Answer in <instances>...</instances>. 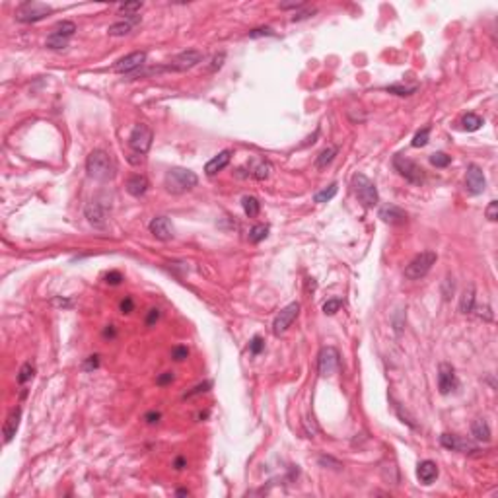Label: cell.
<instances>
[{
    "mask_svg": "<svg viewBox=\"0 0 498 498\" xmlns=\"http://www.w3.org/2000/svg\"><path fill=\"white\" fill-rule=\"evenodd\" d=\"M115 162L113 158L103 152V150H93L92 154L88 156L86 160V171L92 179H97V181H109L113 179L115 175Z\"/></svg>",
    "mask_w": 498,
    "mask_h": 498,
    "instance_id": "obj_1",
    "label": "cell"
},
{
    "mask_svg": "<svg viewBox=\"0 0 498 498\" xmlns=\"http://www.w3.org/2000/svg\"><path fill=\"white\" fill-rule=\"evenodd\" d=\"M197 183H199L197 173H193L191 169H183V167H171L164 177V185L173 195H181L185 191H191L193 187H197Z\"/></svg>",
    "mask_w": 498,
    "mask_h": 498,
    "instance_id": "obj_2",
    "label": "cell"
},
{
    "mask_svg": "<svg viewBox=\"0 0 498 498\" xmlns=\"http://www.w3.org/2000/svg\"><path fill=\"white\" fill-rule=\"evenodd\" d=\"M199 62H203V53L195 51V49H189V51L175 55L167 64H164L160 68H152L150 72H187V70L195 68Z\"/></svg>",
    "mask_w": 498,
    "mask_h": 498,
    "instance_id": "obj_3",
    "label": "cell"
},
{
    "mask_svg": "<svg viewBox=\"0 0 498 498\" xmlns=\"http://www.w3.org/2000/svg\"><path fill=\"white\" fill-rule=\"evenodd\" d=\"M352 189H354V195L358 197V201L364 207L372 208V207L377 205V201H379L377 189L374 185V181H370L364 173H354L352 175Z\"/></svg>",
    "mask_w": 498,
    "mask_h": 498,
    "instance_id": "obj_4",
    "label": "cell"
},
{
    "mask_svg": "<svg viewBox=\"0 0 498 498\" xmlns=\"http://www.w3.org/2000/svg\"><path fill=\"white\" fill-rule=\"evenodd\" d=\"M436 253L434 251H422V253H418L409 265H407V269H405V277L409 280H418L422 279V277H426L428 273H430V269H432V265L436 263Z\"/></svg>",
    "mask_w": 498,
    "mask_h": 498,
    "instance_id": "obj_5",
    "label": "cell"
},
{
    "mask_svg": "<svg viewBox=\"0 0 498 498\" xmlns=\"http://www.w3.org/2000/svg\"><path fill=\"white\" fill-rule=\"evenodd\" d=\"M51 12H53V8H51L49 4L30 0V2H24V4L18 6V10H16V20L22 22V24H33V22L43 20V18L49 16Z\"/></svg>",
    "mask_w": 498,
    "mask_h": 498,
    "instance_id": "obj_6",
    "label": "cell"
},
{
    "mask_svg": "<svg viewBox=\"0 0 498 498\" xmlns=\"http://www.w3.org/2000/svg\"><path fill=\"white\" fill-rule=\"evenodd\" d=\"M393 167L397 169V173L401 177H405L409 183H413V185L424 183V169L416 162H413V160H409V158L399 154L393 158Z\"/></svg>",
    "mask_w": 498,
    "mask_h": 498,
    "instance_id": "obj_7",
    "label": "cell"
},
{
    "mask_svg": "<svg viewBox=\"0 0 498 498\" xmlns=\"http://www.w3.org/2000/svg\"><path fill=\"white\" fill-rule=\"evenodd\" d=\"M152 138H154V134H152V128L148 124L144 123L136 124L132 128L130 136H128V146H130L132 154L138 156L146 154L150 150V146H152Z\"/></svg>",
    "mask_w": 498,
    "mask_h": 498,
    "instance_id": "obj_8",
    "label": "cell"
},
{
    "mask_svg": "<svg viewBox=\"0 0 498 498\" xmlns=\"http://www.w3.org/2000/svg\"><path fill=\"white\" fill-rule=\"evenodd\" d=\"M341 366V354L335 346H323L319 356H317V368L323 377H329L339 370Z\"/></svg>",
    "mask_w": 498,
    "mask_h": 498,
    "instance_id": "obj_9",
    "label": "cell"
},
{
    "mask_svg": "<svg viewBox=\"0 0 498 498\" xmlns=\"http://www.w3.org/2000/svg\"><path fill=\"white\" fill-rule=\"evenodd\" d=\"M109 210H111V207H107L103 201H99V199H92L88 205H86V208H84V214L88 218V222L95 226V228H103L105 226V222H107V214H109Z\"/></svg>",
    "mask_w": 498,
    "mask_h": 498,
    "instance_id": "obj_10",
    "label": "cell"
},
{
    "mask_svg": "<svg viewBox=\"0 0 498 498\" xmlns=\"http://www.w3.org/2000/svg\"><path fill=\"white\" fill-rule=\"evenodd\" d=\"M298 313H300V304L298 302H292L286 308H282L279 311V315L275 317V321H273V333L275 335H282L294 323V319L298 317Z\"/></svg>",
    "mask_w": 498,
    "mask_h": 498,
    "instance_id": "obj_11",
    "label": "cell"
},
{
    "mask_svg": "<svg viewBox=\"0 0 498 498\" xmlns=\"http://www.w3.org/2000/svg\"><path fill=\"white\" fill-rule=\"evenodd\" d=\"M440 444L446 448V450H452V452H461V454H473L477 452V444L467 440L463 436H456V434H442L440 436Z\"/></svg>",
    "mask_w": 498,
    "mask_h": 498,
    "instance_id": "obj_12",
    "label": "cell"
},
{
    "mask_svg": "<svg viewBox=\"0 0 498 498\" xmlns=\"http://www.w3.org/2000/svg\"><path fill=\"white\" fill-rule=\"evenodd\" d=\"M457 385V379H456V370L452 364L448 362H442L438 366V389L442 395H448L450 391H454Z\"/></svg>",
    "mask_w": 498,
    "mask_h": 498,
    "instance_id": "obj_13",
    "label": "cell"
},
{
    "mask_svg": "<svg viewBox=\"0 0 498 498\" xmlns=\"http://www.w3.org/2000/svg\"><path fill=\"white\" fill-rule=\"evenodd\" d=\"M487 187V179L485 173L479 166H469L465 175V191L469 195H481Z\"/></svg>",
    "mask_w": 498,
    "mask_h": 498,
    "instance_id": "obj_14",
    "label": "cell"
},
{
    "mask_svg": "<svg viewBox=\"0 0 498 498\" xmlns=\"http://www.w3.org/2000/svg\"><path fill=\"white\" fill-rule=\"evenodd\" d=\"M144 62H146V53L144 51H134V53L126 55L123 59H119L117 64L113 66V70L119 72V74H130L136 68H140Z\"/></svg>",
    "mask_w": 498,
    "mask_h": 498,
    "instance_id": "obj_15",
    "label": "cell"
},
{
    "mask_svg": "<svg viewBox=\"0 0 498 498\" xmlns=\"http://www.w3.org/2000/svg\"><path fill=\"white\" fill-rule=\"evenodd\" d=\"M150 234L160 242H169L173 240V226L167 216H156L150 222Z\"/></svg>",
    "mask_w": 498,
    "mask_h": 498,
    "instance_id": "obj_16",
    "label": "cell"
},
{
    "mask_svg": "<svg viewBox=\"0 0 498 498\" xmlns=\"http://www.w3.org/2000/svg\"><path fill=\"white\" fill-rule=\"evenodd\" d=\"M379 218L385 222V224H391V226H399V224H405L407 222V212L403 208L395 207V205H385L379 208Z\"/></svg>",
    "mask_w": 498,
    "mask_h": 498,
    "instance_id": "obj_17",
    "label": "cell"
},
{
    "mask_svg": "<svg viewBox=\"0 0 498 498\" xmlns=\"http://www.w3.org/2000/svg\"><path fill=\"white\" fill-rule=\"evenodd\" d=\"M20 416H22V409H20V407H16V409H12V411H10V415H8V418H6L4 426H2L4 444L12 442V438L16 436V432H18V426H20Z\"/></svg>",
    "mask_w": 498,
    "mask_h": 498,
    "instance_id": "obj_18",
    "label": "cell"
},
{
    "mask_svg": "<svg viewBox=\"0 0 498 498\" xmlns=\"http://www.w3.org/2000/svg\"><path fill=\"white\" fill-rule=\"evenodd\" d=\"M138 24H140V16H128V18H123V20L115 22L113 26H109V30L107 31H109V35H113V37H121V35L130 33Z\"/></svg>",
    "mask_w": 498,
    "mask_h": 498,
    "instance_id": "obj_19",
    "label": "cell"
},
{
    "mask_svg": "<svg viewBox=\"0 0 498 498\" xmlns=\"http://www.w3.org/2000/svg\"><path fill=\"white\" fill-rule=\"evenodd\" d=\"M416 477L422 485H432V481H436V477H438V465L430 459L420 461L416 467Z\"/></svg>",
    "mask_w": 498,
    "mask_h": 498,
    "instance_id": "obj_20",
    "label": "cell"
},
{
    "mask_svg": "<svg viewBox=\"0 0 498 498\" xmlns=\"http://www.w3.org/2000/svg\"><path fill=\"white\" fill-rule=\"evenodd\" d=\"M232 160V150H222L218 156H214L207 166H205V171L207 175H216L218 171H222Z\"/></svg>",
    "mask_w": 498,
    "mask_h": 498,
    "instance_id": "obj_21",
    "label": "cell"
},
{
    "mask_svg": "<svg viewBox=\"0 0 498 498\" xmlns=\"http://www.w3.org/2000/svg\"><path fill=\"white\" fill-rule=\"evenodd\" d=\"M148 191V179L144 175H130L126 179V193L132 197H142Z\"/></svg>",
    "mask_w": 498,
    "mask_h": 498,
    "instance_id": "obj_22",
    "label": "cell"
},
{
    "mask_svg": "<svg viewBox=\"0 0 498 498\" xmlns=\"http://www.w3.org/2000/svg\"><path fill=\"white\" fill-rule=\"evenodd\" d=\"M471 434H473V438L477 442H483V444L491 442V426H489V422L485 418H477L471 424Z\"/></svg>",
    "mask_w": 498,
    "mask_h": 498,
    "instance_id": "obj_23",
    "label": "cell"
},
{
    "mask_svg": "<svg viewBox=\"0 0 498 498\" xmlns=\"http://www.w3.org/2000/svg\"><path fill=\"white\" fill-rule=\"evenodd\" d=\"M271 171H273V166H271V162H267V160H257V162L251 164V175H253L255 179H259V181L269 179Z\"/></svg>",
    "mask_w": 498,
    "mask_h": 498,
    "instance_id": "obj_24",
    "label": "cell"
},
{
    "mask_svg": "<svg viewBox=\"0 0 498 498\" xmlns=\"http://www.w3.org/2000/svg\"><path fill=\"white\" fill-rule=\"evenodd\" d=\"M74 33H76V24L70 22V20H62V22H59V24L53 28V31H51V35L61 37V39H70Z\"/></svg>",
    "mask_w": 498,
    "mask_h": 498,
    "instance_id": "obj_25",
    "label": "cell"
},
{
    "mask_svg": "<svg viewBox=\"0 0 498 498\" xmlns=\"http://www.w3.org/2000/svg\"><path fill=\"white\" fill-rule=\"evenodd\" d=\"M473 306H475V286L471 284L465 288V292L459 300V311L463 315H469V313H473Z\"/></svg>",
    "mask_w": 498,
    "mask_h": 498,
    "instance_id": "obj_26",
    "label": "cell"
},
{
    "mask_svg": "<svg viewBox=\"0 0 498 498\" xmlns=\"http://www.w3.org/2000/svg\"><path fill=\"white\" fill-rule=\"evenodd\" d=\"M339 154V148L337 146H327L321 154L317 156V160H315V167L317 169H325L333 160H335V156Z\"/></svg>",
    "mask_w": 498,
    "mask_h": 498,
    "instance_id": "obj_27",
    "label": "cell"
},
{
    "mask_svg": "<svg viewBox=\"0 0 498 498\" xmlns=\"http://www.w3.org/2000/svg\"><path fill=\"white\" fill-rule=\"evenodd\" d=\"M337 191H339V185H337V183H331L329 187L317 191L315 197H313V201H315V203H329V201L337 195Z\"/></svg>",
    "mask_w": 498,
    "mask_h": 498,
    "instance_id": "obj_28",
    "label": "cell"
},
{
    "mask_svg": "<svg viewBox=\"0 0 498 498\" xmlns=\"http://www.w3.org/2000/svg\"><path fill=\"white\" fill-rule=\"evenodd\" d=\"M242 207H244V212L248 214L249 218H255L261 210V205L255 197H244L242 199Z\"/></svg>",
    "mask_w": 498,
    "mask_h": 498,
    "instance_id": "obj_29",
    "label": "cell"
},
{
    "mask_svg": "<svg viewBox=\"0 0 498 498\" xmlns=\"http://www.w3.org/2000/svg\"><path fill=\"white\" fill-rule=\"evenodd\" d=\"M461 124H463V128H465L467 132H473V130H479L483 126V119L477 113H467L461 119Z\"/></svg>",
    "mask_w": 498,
    "mask_h": 498,
    "instance_id": "obj_30",
    "label": "cell"
},
{
    "mask_svg": "<svg viewBox=\"0 0 498 498\" xmlns=\"http://www.w3.org/2000/svg\"><path fill=\"white\" fill-rule=\"evenodd\" d=\"M267 236H269V226H265V224H257V226H253V228L249 230V242H251V244H259V242H263Z\"/></svg>",
    "mask_w": 498,
    "mask_h": 498,
    "instance_id": "obj_31",
    "label": "cell"
},
{
    "mask_svg": "<svg viewBox=\"0 0 498 498\" xmlns=\"http://www.w3.org/2000/svg\"><path fill=\"white\" fill-rule=\"evenodd\" d=\"M142 6H144L142 2H124L117 6V10L119 14H124V18H128V16H136V12L142 10Z\"/></svg>",
    "mask_w": 498,
    "mask_h": 498,
    "instance_id": "obj_32",
    "label": "cell"
},
{
    "mask_svg": "<svg viewBox=\"0 0 498 498\" xmlns=\"http://www.w3.org/2000/svg\"><path fill=\"white\" fill-rule=\"evenodd\" d=\"M428 138H430V126H424L422 130H418L416 134H415V138H413V146L415 148H422V146H426L428 144Z\"/></svg>",
    "mask_w": 498,
    "mask_h": 498,
    "instance_id": "obj_33",
    "label": "cell"
},
{
    "mask_svg": "<svg viewBox=\"0 0 498 498\" xmlns=\"http://www.w3.org/2000/svg\"><path fill=\"white\" fill-rule=\"evenodd\" d=\"M33 374H35V368H33V364H31V362H26V364L22 366L20 374H18V383H20V385L28 383L31 377H33Z\"/></svg>",
    "mask_w": 498,
    "mask_h": 498,
    "instance_id": "obj_34",
    "label": "cell"
},
{
    "mask_svg": "<svg viewBox=\"0 0 498 498\" xmlns=\"http://www.w3.org/2000/svg\"><path fill=\"white\" fill-rule=\"evenodd\" d=\"M450 162H452V158L448 154H444V152H434L430 156V164L436 166V167H448Z\"/></svg>",
    "mask_w": 498,
    "mask_h": 498,
    "instance_id": "obj_35",
    "label": "cell"
},
{
    "mask_svg": "<svg viewBox=\"0 0 498 498\" xmlns=\"http://www.w3.org/2000/svg\"><path fill=\"white\" fill-rule=\"evenodd\" d=\"M418 90V86H401V84H395V86H389L387 92L395 93V95H411Z\"/></svg>",
    "mask_w": 498,
    "mask_h": 498,
    "instance_id": "obj_36",
    "label": "cell"
},
{
    "mask_svg": "<svg viewBox=\"0 0 498 498\" xmlns=\"http://www.w3.org/2000/svg\"><path fill=\"white\" fill-rule=\"evenodd\" d=\"M66 45H68V39H61L55 35H49L45 41V47H49V49H64Z\"/></svg>",
    "mask_w": 498,
    "mask_h": 498,
    "instance_id": "obj_37",
    "label": "cell"
},
{
    "mask_svg": "<svg viewBox=\"0 0 498 498\" xmlns=\"http://www.w3.org/2000/svg\"><path fill=\"white\" fill-rule=\"evenodd\" d=\"M342 302L339 298H333V300H327L325 304H323V313H327V315H333V313H337V311L341 310Z\"/></svg>",
    "mask_w": 498,
    "mask_h": 498,
    "instance_id": "obj_38",
    "label": "cell"
},
{
    "mask_svg": "<svg viewBox=\"0 0 498 498\" xmlns=\"http://www.w3.org/2000/svg\"><path fill=\"white\" fill-rule=\"evenodd\" d=\"M473 311H477V315L481 317V319H485V321H493V310H491V306L489 304H485V306H473Z\"/></svg>",
    "mask_w": 498,
    "mask_h": 498,
    "instance_id": "obj_39",
    "label": "cell"
},
{
    "mask_svg": "<svg viewBox=\"0 0 498 498\" xmlns=\"http://www.w3.org/2000/svg\"><path fill=\"white\" fill-rule=\"evenodd\" d=\"M224 61H226V53H218V55H214V57H212V62H210V66L207 68V72H210V74L218 72V70L224 66Z\"/></svg>",
    "mask_w": 498,
    "mask_h": 498,
    "instance_id": "obj_40",
    "label": "cell"
},
{
    "mask_svg": "<svg viewBox=\"0 0 498 498\" xmlns=\"http://www.w3.org/2000/svg\"><path fill=\"white\" fill-rule=\"evenodd\" d=\"M395 411H397V416H399V418L403 420L405 424H409L411 428H418V426H416V422H415V418H413V416H411V415H409L407 411H403V407H401L399 403L395 405Z\"/></svg>",
    "mask_w": 498,
    "mask_h": 498,
    "instance_id": "obj_41",
    "label": "cell"
},
{
    "mask_svg": "<svg viewBox=\"0 0 498 498\" xmlns=\"http://www.w3.org/2000/svg\"><path fill=\"white\" fill-rule=\"evenodd\" d=\"M212 387V381H203V383H199V385H195L191 391H187L185 393V399L187 397H195V395H199V393H205V391H208Z\"/></svg>",
    "mask_w": 498,
    "mask_h": 498,
    "instance_id": "obj_42",
    "label": "cell"
},
{
    "mask_svg": "<svg viewBox=\"0 0 498 498\" xmlns=\"http://www.w3.org/2000/svg\"><path fill=\"white\" fill-rule=\"evenodd\" d=\"M249 39H257V37H273L275 35V31L271 30V28H257V30H251L248 33Z\"/></svg>",
    "mask_w": 498,
    "mask_h": 498,
    "instance_id": "obj_43",
    "label": "cell"
},
{
    "mask_svg": "<svg viewBox=\"0 0 498 498\" xmlns=\"http://www.w3.org/2000/svg\"><path fill=\"white\" fill-rule=\"evenodd\" d=\"M263 348H265V342H263L261 337H253L251 339V342H249V352L251 354H259Z\"/></svg>",
    "mask_w": 498,
    "mask_h": 498,
    "instance_id": "obj_44",
    "label": "cell"
},
{
    "mask_svg": "<svg viewBox=\"0 0 498 498\" xmlns=\"http://www.w3.org/2000/svg\"><path fill=\"white\" fill-rule=\"evenodd\" d=\"M485 214H487V218H489L491 222H497L498 220V203L497 201H491V203H489V207H487Z\"/></svg>",
    "mask_w": 498,
    "mask_h": 498,
    "instance_id": "obj_45",
    "label": "cell"
},
{
    "mask_svg": "<svg viewBox=\"0 0 498 498\" xmlns=\"http://www.w3.org/2000/svg\"><path fill=\"white\" fill-rule=\"evenodd\" d=\"M187 356H189V350H187V346H175V348L171 350V358H173V360H177V362L185 360Z\"/></svg>",
    "mask_w": 498,
    "mask_h": 498,
    "instance_id": "obj_46",
    "label": "cell"
},
{
    "mask_svg": "<svg viewBox=\"0 0 498 498\" xmlns=\"http://www.w3.org/2000/svg\"><path fill=\"white\" fill-rule=\"evenodd\" d=\"M442 294H444V298L446 300H450V296L454 294V279H448L444 280V290H442Z\"/></svg>",
    "mask_w": 498,
    "mask_h": 498,
    "instance_id": "obj_47",
    "label": "cell"
},
{
    "mask_svg": "<svg viewBox=\"0 0 498 498\" xmlns=\"http://www.w3.org/2000/svg\"><path fill=\"white\" fill-rule=\"evenodd\" d=\"M304 6L306 2H280V10H300Z\"/></svg>",
    "mask_w": 498,
    "mask_h": 498,
    "instance_id": "obj_48",
    "label": "cell"
},
{
    "mask_svg": "<svg viewBox=\"0 0 498 498\" xmlns=\"http://www.w3.org/2000/svg\"><path fill=\"white\" fill-rule=\"evenodd\" d=\"M99 366V356H90L86 362H84V370L90 372V370H95Z\"/></svg>",
    "mask_w": 498,
    "mask_h": 498,
    "instance_id": "obj_49",
    "label": "cell"
},
{
    "mask_svg": "<svg viewBox=\"0 0 498 498\" xmlns=\"http://www.w3.org/2000/svg\"><path fill=\"white\" fill-rule=\"evenodd\" d=\"M169 381H173V374L171 372H164L162 375L156 377V383H158V385H166V383H169Z\"/></svg>",
    "mask_w": 498,
    "mask_h": 498,
    "instance_id": "obj_50",
    "label": "cell"
},
{
    "mask_svg": "<svg viewBox=\"0 0 498 498\" xmlns=\"http://www.w3.org/2000/svg\"><path fill=\"white\" fill-rule=\"evenodd\" d=\"M105 279H107V282H109V284H113V286H115V284H121L123 277H121V273H117V271H111V273H107V277H105Z\"/></svg>",
    "mask_w": 498,
    "mask_h": 498,
    "instance_id": "obj_51",
    "label": "cell"
},
{
    "mask_svg": "<svg viewBox=\"0 0 498 498\" xmlns=\"http://www.w3.org/2000/svg\"><path fill=\"white\" fill-rule=\"evenodd\" d=\"M158 319H160V310H158V308H152V310L148 311V317H146V325H154Z\"/></svg>",
    "mask_w": 498,
    "mask_h": 498,
    "instance_id": "obj_52",
    "label": "cell"
},
{
    "mask_svg": "<svg viewBox=\"0 0 498 498\" xmlns=\"http://www.w3.org/2000/svg\"><path fill=\"white\" fill-rule=\"evenodd\" d=\"M313 12H315V10H306V12H298V14H294L292 22H302V20H308L310 16H313Z\"/></svg>",
    "mask_w": 498,
    "mask_h": 498,
    "instance_id": "obj_53",
    "label": "cell"
},
{
    "mask_svg": "<svg viewBox=\"0 0 498 498\" xmlns=\"http://www.w3.org/2000/svg\"><path fill=\"white\" fill-rule=\"evenodd\" d=\"M132 308H134V304H132V298H128V296H126L123 302H121V311H123V313H130V311H132Z\"/></svg>",
    "mask_w": 498,
    "mask_h": 498,
    "instance_id": "obj_54",
    "label": "cell"
},
{
    "mask_svg": "<svg viewBox=\"0 0 498 498\" xmlns=\"http://www.w3.org/2000/svg\"><path fill=\"white\" fill-rule=\"evenodd\" d=\"M144 420H146L148 424H154V422L160 420V413H158V411H150V413L144 416Z\"/></svg>",
    "mask_w": 498,
    "mask_h": 498,
    "instance_id": "obj_55",
    "label": "cell"
},
{
    "mask_svg": "<svg viewBox=\"0 0 498 498\" xmlns=\"http://www.w3.org/2000/svg\"><path fill=\"white\" fill-rule=\"evenodd\" d=\"M53 304H55V306H61V308H70V306H72L70 300H62V298H55Z\"/></svg>",
    "mask_w": 498,
    "mask_h": 498,
    "instance_id": "obj_56",
    "label": "cell"
},
{
    "mask_svg": "<svg viewBox=\"0 0 498 498\" xmlns=\"http://www.w3.org/2000/svg\"><path fill=\"white\" fill-rule=\"evenodd\" d=\"M173 465H175V469H183V467L187 465V461L183 459V457H177V459L173 461Z\"/></svg>",
    "mask_w": 498,
    "mask_h": 498,
    "instance_id": "obj_57",
    "label": "cell"
},
{
    "mask_svg": "<svg viewBox=\"0 0 498 498\" xmlns=\"http://www.w3.org/2000/svg\"><path fill=\"white\" fill-rule=\"evenodd\" d=\"M103 335H105V337H115V329H113V325H109V329H105V331H103Z\"/></svg>",
    "mask_w": 498,
    "mask_h": 498,
    "instance_id": "obj_58",
    "label": "cell"
},
{
    "mask_svg": "<svg viewBox=\"0 0 498 498\" xmlns=\"http://www.w3.org/2000/svg\"><path fill=\"white\" fill-rule=\"evenodd\" d=\"M177 497H189V491H185V489H179V491H177Z\"/></svg>",
    "mask_w": 498,
    "mask_h": 498,
    "instance_id": "obj_59",
    "label": "cell"
}]
</instances>
